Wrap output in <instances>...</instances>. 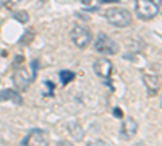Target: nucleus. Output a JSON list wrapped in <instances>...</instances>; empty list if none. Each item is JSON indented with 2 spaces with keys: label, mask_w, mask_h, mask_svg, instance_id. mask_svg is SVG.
Listing matches in <instances>:
<instances>
[{
  "label": "nucleus",
  "mask_w": 162,
  "mask_h": 146,
  "mask_svg": "<svg viewBox=\"0 0 162 146\" xmlns=\"http://www.w3.org/2000/svg\"><path fill=\"white\" fill-rule=\"evenodd\" d=\"M161 0H135V11L141 19H154L159 15Z\"/></svg>",
  "instance_id": "f257e3e1"
},
{
  "label": "nucleus",
  "mask_w": 162,
  "mask_h": 146,
  "mask_svg": "<svg viewBox=\"0 0 162 146\" xmlns=\"http://www.w3.org/2000/svg\"><path fill=\"white\" fill-rule=\"evenodd\" d=\"M105 19L115 28H126L131 25V15L128 10L120 7H112L105 11Z\"/></svg>",
  "instance_id": "f03ea898"
},
{
  "label": "nucleus",
  "mask_w": 162,
  "mask_h": 146,
  "mask_svg": "<svg viewBox=\"0 0 162 146\" xmlns=\"http://www.w3.org/2000/svg\"><path fill=\"white\" fill-rule=\"evenodd\" d=\"M70 39H72L75 47H78V49H84V47H88L91 44V41H93V34H91V31L86 26L78 25V26H73L72 33H70Z\"/></svg>",
  "instance_id": "7ed1b4c3"
},
{
  "label": "nucleus",
  "mask_w": 162,
  "mask_h": 146,
  "mask_svg": "<svg viewBox=\"0 0 162 146\" xmlns=\"http://www.w3.org/2000/svg\"><path fill=\"white\" fill-rule=\"evenodd\" d=\"M94 50L102 55H115L118 52V46L112 37H109L107 34L101 33L94 41Z\"/></svg>",
  "instance_id": "20e7f679"
},
{
  "label": "nucleus",
  "mask_w": 162,
  "mask_h": 146,
  "mask_svg": "<svg viewBox=\"0 0 162 146\" xmlns=\"http://www.w3.org/2000/svg\"><path fill=\"white\" fill-rule=\"evenodd\" d=\"M23 146H49V135L42 128H33L25 136Z\"/></svg>",
  "instance_id": "39448f33"
},
{
  "label": "nucleus",
  "mask_w": 162,
  "mask_h": 146,
  "mask_svg": "<svg viewBox=\"0 0 162 146\" xmlns=\"http://www.w3.org/2000/svg\"><path fill=\"white\" fill-rule=\"evenodd\" d=\"M93 70H94V73H96L99 78L109 81V78L112 76V72H113V65H112V62H110L109 58L102 57V58H97V60L94 62Z\"/></svg>",
  "instance_id": "423d86ee"
},
{
  "label": "nucleus",
  "mask_w": 162,
  "mask_h": 146,
  "mask_svg": "<svg viewBox=\"0 0 162 146\" xmlns=\"http://www.w3.org/2000/svg\"><path fill=\"white\" fill-rule=\"evenodd\" d=\"M31 81H33V78H31V73L28 72L26 68H18L16 72L13 73V83L19 91L28 89V86H29Z\"/></svg>",
  "instance_id": "0eeeda50"
},
{
  "label": "nucleus",
  "mask_w": 162,
  "mask_h": 146,
  "mask_svg": "<svg viewBox=\"0 0 162 146\" xmlns=\"http://www.w3.org/2000/svg\"><path fill=\"white\" fill-rule=\"evenodd\" d=\"M141 76H143V83H144L146 89H148V94H149V96H156V94L159 93V89H161L159 76H156V75H149V73H143Z\"/></svg>",
  "instance_id": "6e6552de"
},
{
  "label": "nucleus",
  "mask_w": 162,
  "mask_h": 146,
  "mask_svg": "<svg viewBox=\"0 0 162 146\" xmlns=\"http://www.w3.org/2000/svg\"><path fill=\"white\" fill-rule=\"evenodd\" d=\"M136 132H138V124H136V120L135 119H126L122 122V127H120V135L123 140H130V138H133L136 135Z\"/></svg>",
  "instance_id": "1a4fd4ad"
},
{
  "label": "nucleus",
  "mask_w": 162,
  "mask_h": 146,
  "mask_svg": "<svg viewBox=\"0 0 162 146\" xmlns=\"http://www.w3.org/2000/svg\"><path fill=\"white\" fill-rule=\"evenodd\" d=\"M3 101H11L15 104H23L21 94L18 91H15V89H3V91H0V102H3Z\"/></svg>",
  "instance_id": "9d476101"
},
{
  "label": "nucleus",
  "mask_w": 162,
  "mask_h": 146,
  "mask_svg": "<svg viewBox=\"0 0 162 146\" xmlns=\"http://www.w3.org/2000/svg\"><path fill=\"white\" fill-rule=\"evenodd\" d=\"M66 130H68V133L72 135L75 141H81L84 138V130H83V127L78 122H68L66 124Z\"/></svg>",
  "instance_id": "9b49d317"
},
{
  "label": "nucleus",
  "mask_w": 162,
  "mask_h": 146,
  "mask_svg": "<svg viewBox=\"0 0 162 146\" xmlns=\"http://www.w3.org/2000/svg\"><path fill=\"white\" fill-rule=\"evenodd\" d=\"M58 76H60V81H62V85L65 86V85H68V83H72L75 80V75L73 72H70V70H62L60 73H58Z\"/></svg>",
  "instance_id": "f8f14e48"
},
{
  "label": "nucleus",
  "mask_w": 162,
  "mask_h": 146,
  "mask_svg": "<svg viewBox=\"0 0 162 146\" xmlns=\"http://www.w3.org/2000/svg\"><path fill=\"white\" fill-rule=\"evenodd\" d=\"M13 18L18 19L19 23H28V21H29V15H28V11H25V10L13 11Z\"/></svg>",
  "instance_id": "ddd939ff"
},
{
  "label": "nucleus",
  "mask_w": 162,
  "mask_h": 146,
  "mask_svg": "<svg viewBox=\"0 0 162 146\" xmlns=\"http://www.w3.org/2000/svg\"><path fill=\"white\" fill-rule=\"evenodd\" d=\"M33 37H34V29H28V33H25L21 36V39H19V44H21V46H28L31 41H33Z\"/></svg>",
  "instance_id": "4468645a"
},
{
  "label": "nucleus",
  "mask_w": 162,
  "mask_h": 146,
  "mask_svg": "<svg viewBox=\"0 0 162 146\" xmlns=\"http://www.w3.org/2000/svg\"><path fill=\"white\" fill-rule=\"evenodd\" d=\"M44 86H46V93H44V96L50 97V96L54 94V83H52V81H49V80H46V81H44Z\"/></svg>",
  "instance_id": "2eb2a0df"
},
{
  "label": "nucleus",
  "mask_w": 162,
  "mask_h": 146,
  "mask_svg": "<svg viewBox=\"0 0 162 146\" xmlns=\"http://www.w3.org/2000/svg\"><path fill=\"white\" fill-rule=\"evenodd\" d=\"M36 73H37V60H33L31 62V78H33V81L36 80Z\"/></svg>",
  "instance_id": "dca6fc26"
},
{
  "label": "nucleus",
  "mask_w": 162,
  "mask_h": 146,
  "mask_svg": "<svg viewBox=\"0 0 162 146\" xmlns=\"http://www.w3.org/2000/svg\"><path fill=\"white\" fill-rule=\"evenodd\" d=\"M86 146H109L105 141H102V140H94V141H89Z\"/></svg>",
  "instance_id": "f3484780"
},
{
  "label": "nucleus",
  "mask_w": 162,
  "mask_h": 146,
  "mask_svg": "<svg viewBox=\"0 0 162 146\" xmlns=\"http://www.w3.org/2000/svg\"><path fill=\"white\" fill-rule=\"evenodd\" d=\"M55 146H75V145L72 143V141H66V140H62V141H58V143L55 145Z\"/></svg>",
  "instance_id": "a211bd4d"
},
{
  "label": "nucleus",
  "mask_w": 162,
  "mask_h": 146,
  "mask_svg": "<svg viewBox=\"0 0 162 146\" xmlns=\"http://www.w3.org/2000/svg\"><path fill=\"white\" fill-rule=\"evenodd\" d=\"M113 115H115V117H118V119H120V117H122V110L118 109V107H115V109H113Z\"/></svg>",
  "instance_id": "6ab92c4d"
},
{
  "label": "nucleus",
  "mask_w": 162,
  "mask_h": 146,
  "mask_svg": "<svg viewBox=\"0 0 162 146\" xmlns=\"http://www.w3.org/2000/svg\"><path fill=\"white\" fill-rule=\"evenodd\" d=\"M7 2H8V0H0V7H5Z\"/></svg>",
  "instance_id": "aec40b11"
},
{
  "label": "nucleus",
  "mask_w": 162,
  "mask_h": 146,
  "mask_svg": "<svg viewBox=\"0 0 162 146\" xmlns=\"http://www.w3.org/2000/svg\"><path fill=\"white\" fill-rule=\"evenodd\" d=\"M135 146H146V145H144V143H143V141H138V143H136V145H135Z\"/></svg>",
  "instance_id": "412c9836"
},
{
  "label": "nucleus",
  "mask_w": 162,
  "mask_h": 146,
  "mask_svg": "<svg viewBox=\"0 0 162 146\" xmlns=\"http://www.w3.org/2000/svg\"><path fill=\"white\" fill-rule=\"evenodd\" d=\"M99 2H112V3H115L117 0H99Z\"/></svg>",
  "instance_id": "4be33fe9"
},
{
  "label": "nucleus",
  "mask_w": 162,
  "mask_h": 146,
  "mask_svg": "<svg viewBox=\"0 0 162 146\" xmlns=\"http://www.w3.org/2000/svg\"><path fill=\"white\" fill-rule=\"evenodd\" d=\"M37 2H39V3H46L47 0H37Z\"/></svg>",
  "instance_id": "5701e85b"
}]
</instances>
